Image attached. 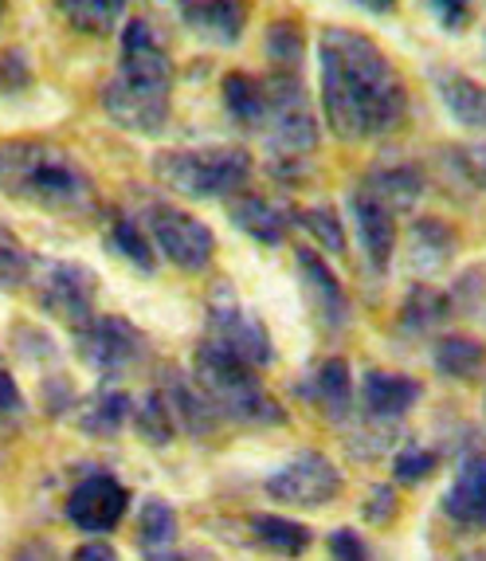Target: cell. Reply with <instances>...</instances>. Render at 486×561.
<instances>
[{
    "mask_svg": "<svg viewBox=\"0 0 486 561\" xmlns=\"http://www.w3.org/2000/svg\"><path fill=\"white\" fill-rule=\"evenodd\" d=\"M443 515L467 530L486 526V451H475L459 463L448 495H443Z\"/></svg>",
    "mask_w": 486,
    "mask_h": 561,
    "instance_id": "cell-19",
    "label": "cell"
},
{
    "mask_svg": "<svg viewBox=\"0 0 486 561\" xmlns=\"http://www.w3.org/2000/svg\"><path fill=\"white\" fill-rule=\"evenodd\" d=\"M396 515V499H393V486H373L369 491V506H364V518L369 523H389Z\"/></svg>",
    "mask_w": 486,
    "mask_h": 561,
    "instance_id": "cell-41",
    "label": "cell"
},
{
    "mask_svg": "<svg viewBox=\"0 0 486 561\" xmlns=\"http://www.w3.org/2000/svg\"><path fill=\"white\" fill-rule=\"evenodd\" d=\"M440 468V456L428 448V444H404L401 451H396V459H393V479L396 483H404V486H416V483H424V479L431 476V471Z\"/></svg>",
    "mask_w": 486,
    "mask_h": 561,
    "instance_id": "cell-37",
    "label": "cell"
},
{
    "mask_svg": "<svg viewBox=\"0 0 486 561\" xmlns=\"http://www.w3.org/2000/svg\"><path fill=\"white\" fill-rule=\"evenodd\" d=\"M24 416V393H20L16 377L0 365V421H16Z\"/></svg>",
    "mask_w": 486,
    "mask_h": 561,
    "instance_id": "cell-40",
    "label": "cell"
},
{
    "mask_svg": "<svg viewBox=\"0 0 486 561\" xmlns=\"http://www.w3.org/2000/svg\"><path fill=\"white\" fill-rule=\"evenodd\" d=\"M354 4L364 12H373V16H389L396 9V0H354Z\"/></svg>",
    "mask_w": 486,
    "mask_h": 561,
    "instance_id": "cell-46",
    "label": "cell"
},
{
    "mask_svg": "<svg viewBox=\"0 0 486 561\" xmlns=\"http://www.w3.org/2000/svg\"><path fill=\"white\" fill-rule=\"evenodd\" d=\"M247 530H252V538L263 550L279 553V558H302L310 550V542H314V534L306 526L282 515H252L247 518Z\"/></svg>",
    "mask_w": 486,
    "mask_h": 561,
    "instance_id": "cell-30",
    "label": "cell"
},
{
    "mask_svg": "<svg viewBox=\"0 0 486 561\" xmlns=\"http://www.w3.org/2000/svg\"><path fill=\"white\" fill-rule=\"evenodd\" d=\"M177 16L188 32L216 47H232L243 39L252 4L247 0H177Z\"/></svg>",
    "mask_w": 486,
    "mask_h": 561,
    "instance_id": "cell-16",
    "label": "cell"
},
{
    "mask_svg": "<svg viewBox=\"0 0 486 561\" xmlns=\"http://www.w3.org/2000/svg\"><path fill=\"white\" fill-rule=\"evenodd\" d=\"M306 51L310 39L294 16L271 20V28L263 36V56H267V71H287V76H306Z\"/></svg>",
    "mask_w": 486,
    "mask_h": 561,
    "instance_id": "cell-25",
    "label": "cell"
},
{
    "mask_svg": "<svg viewBox=\"0 0 486 561\" xmlns=\"http://www.w3.org/2000/svg\"><path fill=\"white\" fill-rule=\"evenodd\" d=\"M267 495L282 506H299V511H319L334 503L342 491V471L326 451H299L287 459L275 476H267Z\"/></svg>",
    "mask_w": 486,
    "mask_h": 561,
    "instance_id": "cell-11",
    "label": "cell"
},
{
    "mask_svg": "<svg viewBox=\"0 0 486 561\" xmlns=\"http://www.w3.org/2000/svg\"><path fill=\"white\" fill-rule=\"evenodd\" d=\"M431 365L451 381H478L486 374V346L467 334H440L431 350Z\"/></svg>",
    "mask_w": 486,
    "mask_h": 561,
    "instance_id": "cell-27",
    "label": "cell"
},
{
    "mask_svg": "<svg viewBox=\"0 0 486 561\" xmlns=\"http://www.w3.org/2000/svg\"><path fill=\"white\" fill-rule=\"evenodd\" d=\"M134 416V401L130 393H121V389H103V393H94L91 401L79 409L76 424L83 436H94V440H111L118 436L121 424Z\"/></svg>",
    "mask_w": 486,
    "mask_h": 561,
    "instance_id": "cell-28",
    "label": "cell"
},
{
    "mask_svg": "<svg viewBox=\"0 0 486 561\" xmlns=\"http://www.w3.org/2000/svg\"><path fill=\"white\" fill-rule=\"evenodd\" d=\"M126 506H130V491L114 476L99 471V476H86L83 483L71 486L63 511L76 530L91 534V538H103V534H111L126 518Z\"/></svg>",
    "mask_w": 486,
    "mask_h": 561,
    "instance_id": "cell-12",
    "label": "cell"
},
{
    "mask_svg": "<svg viewBox=\"0 0 486 561\" xmlns=\"http://www.w3.org/2000/svg\"><path fill=\"white\" fill-rule=\"evenodd\" d=\"M431 83L459 126L486 134V83H478L467 71H455V67H436Z\"/></svg>",
    "mask_w": 486,
    "mask_h": 561,
    "instance_id": "cell-20",
    "label": "cell"
},
{
    "mask_svg": "<svg viewBox=\"0 0 486 561\" xmlns=\"http://www.w3.org/2000/svg\"><path fill=\"white\" fill-rule=\"evenodd\" d=\"M193 381L200 385V393L212 401V409L220 412V421L232 424H282L287 412L271 401V393L263 389L259 369H252L240 357L224 354L212 342H200L197 354H193Z\"/></svg>",
    "mask_w": 486,
    "mask_h": 561,
    "instance_id": "cell-4",
    "label": "cell"
},
{
    "mask_svg": "<svg viewBox=\"0 0 486 561\" xmlns=\"http://www.w3.org/2000/svg\"><path fill=\"white\" fill-rule=\"evenodd\" d=\"M349 220L357 228V243H361L364 263L373 267L377 275H384L393 267V255H396V216L373 197V193H364L361 185L349 193Z\"/></svg>",
    "mask_w": 486,
    "mask_h": 561,
    "instance_id": "cell-14",
    "label": "cell"
},
{
    "mask_svg": "<svg viewBox=\"0 0 486 561\" xmlns=\"http://www.w3.org/2000/svg\"><path fill=\"white\" fill-rule=\"evenodd\" d=\"M32 267H36V255L24 248V240L12 228L0 225V290H24Z\"/></svg>",
    "mask_w": 486,
    "mask_h": 561,
    "instance_id": "cell-35",
    "label": "cell"
},
{
    "mask_svg": "<svg viewBox=\"0 0 486 561\" xmlns=\"http://www.w3.org/2000/svg\"><path fill=\"white\" fill-rule=\"evenodd\" d=\"M322 118L342 141H377L408 118V87L377 39L357 28L319 36Z\"/></svg>",
    "mask_w": 486,
    "mask_h": 561,
    "instance_id": "cell-1",
    "label": "cell"
},
{
    "mask_svg": "<svg viewBox=\"0 0 486 561\" xmlns=\"http://www.w3.org/2000/svg\"><path fill=\"white\" fill-rule=\"evenodd\" d=\"M150 561H188V558H181V553H173V550H161V553H150Z\"/></svg>",
    "mask_w": 486,
    "mask_h": 561,
    "instance_id": "cell-47",
    "label": "cell"
},
{
    "mask_svg": "<svg viewBox=\"0 0 486 561\" xmlns=\"http://www.w3.org/2000/svg\"><path fill=\"white\" fill-rule=\"evenodd\" d=\"M71 561H121L118 550H114L111 542H103V538H91V542H83L76 553H71Z\"/></svg>",
    "mask_w": 486,
    "mask_h": 561,
    "instance_id": "cell-44",
    "label": "cell"
},
{
    "mask_svg": "<svg viewBox=\"0 0 486 561\" xmlns=\"http://www.w3.org/2000/svg\"><path fill=\"white\" fill-rule=\"evenodd\" d=\"M106 243H111L114 255H121L126 263H134L138 272L150 275L153 267H158V248H153L146 225H141V220H134L130 213H118L111 225H106Z\"/></svg>",
    "mask_w": 486,
    "mask_h": 561,
    "instance_id": "cell-31",
    "label": "cell"
},
{
    "mask_svg": "<svg viewBox=\"0 0 486 561\" xmlns=\"http://www.w3.org/2000/svg\"><path fill=\"white\" fill-rule=\"evenodd\" d=\"M424 397V385L416 377L393 374V369H369L361 377V404L369 421H396L404 412L416 409V401Z\"/></svg>",
    "mask_w": 486,
    "mask_h": 561,
    "instance_id": "cell-17",
    "label": "cell"
},
{
    "mask_svg": "<svg viewBox=\"0 0 486 561\" xmlns=\"http://www.w3.org/2000/svg\"><path fill=\"white\" fill-rule=\"evenodd\" d=\"M173 56L153 20L126 16L118 36V67L103 83L106 118L126 134L158 138L173 114Z\"/></svg>",
    "mask_w": 486,
    "mask_h": 561,
    "instance_id": "cell-2",
    "label": "cell"
},
{
    "mask_svg": "<svg viewBox=\"0 0 486 561\" xmlns=\"http://www.w3.org/2000/svg\"><path fill=\"white\" fill-rule=\"evenodd\" d=\"M294 267H299L302 290H306L310 314L319 319L322 330L337 334V330L349 322V299H346L342 279L329 272V263L322 260V252H314V248H299V252H294Z\"/></svg>",
    "mask_w": 486,
    "mask_h": 561,
    "instance_id": "cell-13",
    "label": "cell"
},
{
    "mask_svg": "<svg viewBox=\"0 0 486 561\" xmlns=\"http://www.w3.org/2000/svg\"><path fill=\"white\" fill-rule=\"evenodd\" d=\"M205 342H212V346H220L224 354L247 362L252 369H263V365L275 362L271 330L263 327V319L235 295V287L228 279H216L212 290H208Z\"/></svg>",
    "mask_w": 486,
    "mask_h": 561,
    "instance_id": "cell-7",
    "label": "cell"
},
{
    "mask_svg": "<svg viewBox=\"0 0 486 561\" xmlns=\"http://www.w3.org/2000/svg\"><path fill=\"white\" fill-rule=\"evenodd\" d=\"M329 550H334L337 561H369L364 542L357 538L354 530H334V538H329Z\"/></svg>",
    "mask_w": 486,
    "mask_h": 561,
    "instance_id": "cell-42",
    "label": "cell"
},
{
    "mask_svg": "<svg viewBox=\"0 0 486 561\" xmlns=\"http://www.w3.org/2000/svg\"><path fill=\"white\" fill-rule=\"evenodd\" d=\"M28 290L36 307L47 319L63 322L67 330H79L86 319H94V299H99V279L86 263L76 260H36Z\"/></svg>",
    "mask_w": 486,
    "mask_h": 561,
    "instance_id": "cell-8",
    "label": "cell"
},
{
    "mask_svg": "<svg viewBox=\"0 0 486 561\" xmlns=\"http://www.w3.org/2000/svg\"><path fill=\"white\" fill-rule=\"evenodd\" d=\"M220 99H224L228 118L247 134H259L263 122H267V87H263V76H252V71H228L220 79Z\"/></svg>",
    "mask_w": 486,
    "mask_h": 561,
    "instance_id": "cell-22",
    "label": "cell"
},
{
    "mask_svg": "<svg viewBox=\"0 0 486 561\" xmlns=\"http://www.w3.org/2000/svg\"><path fill=\"white\" fill-rule=\"evenodd\" d=\"M4 16H9V0H0V24H4Z\"/></svg>",
    "mask_w": 486,
    "mask_h": 561,
    "instance_id": "cell-48",
    "label": "cell"
},
{
    "mask_svg": "<svg viewBox=\"0 0 486 561\" xmlns=\"http://www.w3.org/2000/svg\"><path fill=\"white\" fill-rule=\"evenodd\" d=\"M0 193L51 216H86L99 208L91 173L71 158V150L44 138L0 141Z\"/></svg>",
    "mask_w": 486,
    "mask_h": 561,
    "instance_id": "cell-3",
    "label": "cell"
},
{
    "mask_svg": "<svg viewBox=\"0 0 486 561\" xmlns=\"http://www.w3.org/2000/svg\"><path fill=\"white\" fill-rule=\"evenodd\" d=\"M252 169L255 161L243 146H185L153 158V178L188 201H232Z\"/></svg>",
    "mask_w": 486,
    "mask_h": 561,
    "instance_id": "cell-5",
    "label": "cell"
},
{
    "mask_svg": "<svg viewBox=\"0 0 486 561\" xmlns=\"http://www.w3.org/2000/svg\"><path fill=\"white\" fill-rule=\"evenodd\" d=\"M177 511L165 503V499H146L138 511V538L146 546V553L173 550L177 542Z\"/></svg>",
    "mask_w": 486,
    "mask_h": 561,
    "instance_id": "cell-32",
    "label": "cell"
},
{
    "mask_svg": "<svg viewBox=\"0 0 486 561\" xmlns=\"http://www.w3.org/2000/svg\"><path fill=\"white\" fill-rule=\"evenodd\" d=\"M459 255V232L440 216H420L408 228V260L420 275L443 272Z\"/></svg>",
    "mask_w": 486,
    "mask_h": 561,
    "instance_id": "cell-21",
    "label": "cell"
},
{
    "mask_svg": "<svg viewBox=\"0 0 486 561\" xmlns=\"http://www.w3.org/2000/svg\"><path fill=\"white\" fill-rule=\"evenodd\" d=\"M443 165L448 173L467 185L471 193H486V146L483 141H463V146H448L443 150Z\"/></svg>",
    "mask_w": 486,
    "mask_h": 561,
    "instance_id": "cell-36",
    "label": "cell"
},
{
    "mask_svg": "<svg viewBox=\"0 0 486 561\" xmlns=\"http://www.w3.org/2000/svg\"><path fill=\"white\" fill-rule=\"evenodd\" d=\"M424 4H428V12L436 16V24H440L443 32H451V36L467 32L471 20H475V0H424Z\"/></svg>",
    "mask_w": 486,
    "mask_h": 561,
    "instance_id": "cell-39",
    "label": "cell"
},
{
    "mask_svg": "<svg viewBox=\"0 0 486 561\" xmlns=\"http://www.w3.org/2000/svg\"><path fill=\"white\" fill-rule=\"evenodd\" d=\"M361 188L364 193H373L393 216L416 213V205H420L424 193H428V173H424L416 161L384 158V161H373V165H369Z\"/></svg>",
    "mask_w": 486,
    "mask_h": 561,
    "instance_id": "cell-15",
    "label": "cell"
},
{
    "mask_svg": "<svg viewBox=\"0 0 486 561\" xmlns=\"http://www.w3.org/2000/svg\"><path fill=\"white\" fill-rule=\"evenodd\" d=\"M130 421H134V428H138L141 440L158 444V448L173 444V436H177V421H173V409H169L165 389H153V393L134 409Z\"/></svg>",
    "mask_w": 486,
    "mask_h": 561,
    "instance_id": "cell-33",
    "label": "cell"
},
{
    "mask_svg": "<svg viewBox=\"0 0 486 561\" xmlns=\"http://www.w3.org/2000/svg\"><path fill=\"white\" fill-rule=\"evenodd\" d=\"M36 71H32V59L24 47H4L0 51V94H20L28 91Z\"/></svg>",
    "mask_w": 486,
    "mask_h": 561,
    "instance_id": "cell-38",
    "label": "cell"
},
{
    "mask_svg": "<svg viewBox=\"0 0 486 561\" xmlns=\"http://www.w3.org/2000/svg\"><path fill=\"white\" fill-rule=\"evenodd\" d=\"M141 225L150 232L158 255H165L177 272L197 275L212 263L216 236L200 216L185 213V208H177V205H165V201H153V205H146V220H141Z\"/></svg>",
    "mask_w": 486,
    "mask_h": 561,
    "instance_id": "cell-10",
    "label": "cell"
},
{
    "mask_svg": "<svg viewBox=\"0 0 486 561\" xmlns=\"http://www.w3.org/2000/svg\"><path fill=\"white\" fill-rule=\"evenodd\" d=\"M263 87H267V122H263L259 138L275 161V178H282L319 150V114L310 103L306 76L267 71Z\"/></svg>",
    "mask_w": 486,
    "mask_h": 561,
    "instance_id": "cell-6",
    "label": "cell"
},
{
    "mask_svg": "<svg viewBox=\"0 0 486 561\" xmlns=\"http://www.w3.org/2000/svg\"><path fill=\"white\" fill-rule=\"evenodd\" d=\"M71 401H76V389H71V381H63V377H47V381H44L47 412H51V416H59V412H63Z\"/></svg>",
    "mask_w": 486,
    "mask_h": 561,
    "instance_id": "cell-43",
    "label": "cell"
},
{
    "mask_svg": "<svg viewBox=\"0 0 486 561\" xmlns=\"http://www.w3.org/2000/svg\"><path fill=\"white\" fill-rule=\"evenodd\" d=\"M51 9L79 32V36H114L126 20L130 0H51Z\"/></svg>",
    "mask_w": 486,
    "mask_h": 561,
    "instance_id": "cell-24",
    "label": "cell"
},
{
    "mask_svg": "<svg viewBox=\"0 0 486 561\" xmlns=\"http://www.w3.org/2000/svg\"><path fill=\"white\" fill-rule=\"evenodd\" d=\"M228 216L243 236H252L263 248H279L287 232L294 228V208H282L275 201L259 197V193H235L228 201Z\"/></svg>",
    "mask_w": 486,
    "mask_h": 561,
    "instance_id": "cell-18",
    "label": "cell"
},
{
    "mask_svg": "<svg viewBox=\"0 0 486 561\" xmlns=\"http://www.w3.org/2000/svg\"><path fill=\"white\" fill-rule=\"evenodd\" d=\"M16 561H59V558H56V550H51V546L32 542V546H24V550L16 553Z\"/></svg>",
    "mask_w": 486,
    "mask_h": 561,
    "instance_id": "cell-45",
    "label": "cell"
},
{
    "mask_svg": "<svg viewBox=\"0 0 486 561\" xmlns=\"http://www.w3.org/2000/svg\"><path fill=\"white\" fill-rule=\"evenodd\" d=\"M294 225L306 228V232L314 236V243H319L322 252L346 255V225H342V216H337L329 205L294 208Z\"/></svg>",
    "mask_w": 486,
    "mask_h": 561,
    "instance_id": "cell-34",
    "label": "cell"
},
{
    "mask_svg": "<svg viewBox=\"0 0 486 561\" xmlns=\"http://www.w3.org/2000/svg\"><path fill=\"white\" fill-rule=\"evenodd\" d=\"M451 295L440 287H431V283H416V287H408V295H404L401 302V314H396V330L401 334H431L436 327H443L451 314Z\"/></svg>",
    "mask_w": 486,
    "mask_h": 561,
    "instance_id": "cell-23",
    "label": "cell"
},
{
    "mask_svg": "<svg viewBox=\"0 0 486 561\" xmlns=\"http://www.w3.org/2000/svg\"><path fill=\"white\" fill-rule=\"evenodd\" d=\"M306 393L322 404V412H326V416H334V421H346L349 404H354V381H349V362H346V357H326V362L310 374Z\"/></svg>",
    "mask_w": 486,
    "mask_h": 561,
    "instance_id": "cell-29",
    "label": "cell"
},
{
    "mask_svg": "<svg viewBox=\"0 0 486 561\" xmlns=\"http://www.w3.org/2000/svg\"><path fill=\"white\" fill-rule=\"evenodd\" d=\"M169 397V409H173V421L188 432V436H197V440H208L220 424V412L212 409L205 393H200L197 381H185V377H173L165 389Z\"/></svg>",
    "mask_w": 486,
    "mask_h": 561,
    "instance_id": "cell-26",
    "label": "cell"
},
{
    "mask_svg": "<svg viewBox=\"0 0 486 561\" xmlns=\"http://www.w3.org/2000/svg\"><path fill=\"white\" fill-rule=\"evenodd\" d=\"M71 334H76L79 362L99 377H106V381L138 369L146 362V354H150V337L141 334L130 319H118V314H94Z\"/></svg>",
    "mask_w": 486,
    "mask_h": 561,
    "instance_id": "cell-9",
    "label": "cell"
}]
</instances>
